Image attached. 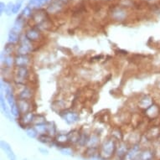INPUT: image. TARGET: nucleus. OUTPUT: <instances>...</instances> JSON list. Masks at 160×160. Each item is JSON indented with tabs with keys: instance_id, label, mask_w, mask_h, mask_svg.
<instances>
[{
	"instance_id": "nucleus-1",
	"label": "nucleus",
	"mask_w": 160,
	"mask_h": 160,
	"mask_svg": "<svg viewBox=\"0 0 160 160\" xmlns=\"http://www.w3.org/2000/svg\"><path fill=\"white\" fill-rule=\"evenodd\" d=\"M117 148H118V146H117V143L114 139H107L103 142L100 148L99 156L104 160L110 159L117 152Z\"/></svg>"
},
{
	"instance_id": "nucleus-2",
	"label": "nucleus",
	"mask_w": 160,
	"mask_h": 160,
	"mask_svg": "<svg viewBox=\"0 0 160 160\" xmlns=\"http://www.w3.org/2000/svg\"><path fill=\"white\" fill-rule=\"evenodd\" d=\"M14 73V82L16 85L24 86L29 76V71L28 67H16Z\"/></svg>"
},
{
	"instance_id": "nucleus-3",
	"label": "nucleus",
	"mask_w": 160,
	"mask_h": 160,
	"mask_svg": "<svg viewBox=\"0 0 160 160\" xmlns=\"http://www.w3.org/2000/svg\"><path fill=\"white\" fill-rule=\"evenodd\" d=\"M60 115H61V118L63 119L64 121L66 122L67 124H69V125L76 123L80 119L79 114L76 112H75V111L64 110L61 112Z\"/></svg>"
},
{
	"instance_id": "nucleus-4",
	"label": "nucleus",
	"mask_w": 160,
	"mask_h": 160,
	"mask_svg": "<svg viewBox=\"0 0 160 160\" xmlns=\"http://www.w3.org/2000/svg\"><path fill=\"white\" fill-rule=\"evenodd\" d=\"M32 44L26 37L24 36L20 39V45L17 49V54L21 55H29V52L32 51Z\"/></svg>"
},
{
	"instance_id": "nucleus-5",
	"label": "nucleus",
	"mask_w": 160,
	"mask_h": 160,
	"mask_svg": "<svg viewBox=\"0 0 160 160\" xmlns=\"http://www.w3.org/2000/svg\"><path fill=\"white\" fill-rule=\"evenodd\" d=\"M36 115L32 112H27L25 114H22L19 118V125L21 126V128H24V129L29 127V125L33 123L34 121Z\"/></svg>"
},
{
	"instance_id": "nucleus-6",
	"label": "nucleus",
	"mask_w": 160,
	"mask_h": 160,
	"mask_svg": "<svg viewBox=\"0 0 160 160\" xmlns=\"http://www.w3.org/2000/svg\"><path fill=\"white\" fill-rule=\"evenodd\" d=\"M29 63H30V57L29 55H17L14 57V66L16 67H24V66L28 67Z\"/></svg>"
},
{
	"instance_id": "nucleus-7",
	"label": "nucleus",
	"mask_w": 160,
	"mask_h": 160,
	"mask_svg": "<svg viewBox=\"0 0 160 160\" xmlns=\"http://www.w3.org/2000/svg\"><path fill=\"white\" fill-rule=\"evenodd\" d=\"M140 146L139 144L136 143L132 146V148H131L130 149L128 150V152L127 153L126 157L124 158V160H136L138 158V157L140 154Z\"/></svg>"
},
{
	"instance_id": "nucleus-8",
	"label": "nucleus",
	"mask_w": 160,
	"mask_h": 160,
	"mask_svg": "<svg viewBox=\"0 0 160 160\" xmlns=\"http://www.w3.org/2000/svg\"><path fill=\"white\" fill-rule=\"evenodd\" d=\"M24 36L26 37L30 42H37L41 38V34L38 29L34 28V29H30L29 30H27Z\"/></svg>"
},
{
	"instance_id": "nucleus-9",
	"label": "nucleus",
	"mask_w": 160,
	"mask_h": 160,
	"mask_svg": "<svg viewBox=\"0 0 160 160\" xmlns=\"http://www.w3.org/2000/svg\"><path fill=\"white\" fill-rule=\"evenodd\" d=\"M25 19L26 18H24L23 16L20 14V15L18 16L17 19H16V21L14 22V24L13 25V28L11 30H13L17 34H19L22 32V30L24 29V24H25Z\"/></svg>"
},
{
	"instance_id": "nucleus-10",
	"label": "nucleus",
	"mask_w": 160,
	"mask_h": 160,
	"mask_svg": "<svg viewBox=\"0 0 160 160\" xmlns=\"http://www.w3.org/2000/svg\"><path fill=\"white\" fill-rule=\"evenodd\" d=\"M0 146H1V148L3 150V152H5L6 155L8 156V158H9V160H15L16 157L14 152H13L12 148L8 142L3 141V140H1V142H0Z\"/></svg>"
},
{
	"instance_id": "nucleus-11",
	"label": "nucleus",
	"mask_w": 160,
	"mask_h": 160,
	"mask_svg": "<svg viewBox=\"0 0 160 160\" xmlns=\"http://www.w3.org/2000/svg\"><path fill=\"white\" fill-rule=\"evenodd\" d=\"M0 102H1V109H2V112H3V115L5 116L6 118H8L10 121H12V114H11V112L9 110V108H8V105H7V103L5 102V97L3 96V92H1V96H0Z\"/></svg>"
},
{
	"instance_id": "nucleus-12",
	"label": "nucleus",
	"mask_w": 160,
	"mask_h": 160,
	"mask_svg": "<svg viewBox=\"0 0 160 160\" xmlns=\"http://www.w3.org/2000/svg\"><path fill=\"white\" fill-rule=\"evenodd\" d=\"M17 103H18V108H19V111H20L21 115L22 114H25V113L27 112H29L30 110H31V104L29 102V101L18 99Z\"/></svg>"
},
{
	"instance_id": "nucleus-13",
	"label": "nucleus",
	"mask_w": 160,
	"mask_h": 160,
	"mask_svg": "<svg viewBox=\"0 0 160 160\" xmlns=\"http://www.w3.org/2000/svg\"><path fill=\"white\" fill-rule=\"evenodd\" d=\"M1 62L4 65L5 68H11L14 65V57L12 55H6L3 52L1 54Z\"/></svg>"
},
{
	"instance_id": "nucleus-14",
	"label": "nucleus",
	"mask_w": 160,
	"mask_h": 160,
	"mask_svg": "<svg viewBox=\"0 0 160 160\" xmlns=\"http://www.w3.org/2000/svg\"><path fill=\"white\" fill-rule=\"evenodd\" d=\"M128 147L125 142H120L117 148V155L118 158H120L122 159H124L126 157L127 153L128 152Z\"/></svg>"
},
{
	"instance_id": "nucleus-15",
	"label": "nucleus",
	"mask_w": 160,
	"mask_h": 160,
	"mask_svg": "<svg viewBox=\"0 0 160 160\" xmlns=\"http://www.w3.org/2000/svg\"><path fill=\"white\" fill-rule=\"evenodd\" d=\"M32 98V91L30 88L24 87V89L18 93V99L30 101Z\"/></svg>"
},
{
	"instance_id": "nucleus-16",
	"label": "nucleus",
	"mask_w": 160,
	"mask_h": 160,
	"mask_svg": "<svg viewBox=\"0 0 160 160\" xmlns=\"http://www.w3.org/2000/svg\"><path fill=\"white\" fill-rule=\"evenodd\" d=\"M152 104H153V103H152V98H151L149 96H144L142 99L139 101L138 102V105L140 106V108H144L145 110H146L147 108H149Z\"/></svg>"
},
{
	"instance_id": "nucleus-17",
	"label": "nucleus",
	"mask_w": 160,
	"mask_h": 160,
	"mask_svg": "<svg viewBox=\"0 0 160 160\" xmlns=\"http://www.w3.org/2000/svg\"><path fill=\"white\" fill-rule=\"evenodd\" d=\"M55 142L59 145H64L65 143L69 142L68 134L65 133H59L55 135Z\"/></svg>"
},
{
	"instance_id": "nucleus-18",
	"label": "nucleus",
	"mask_w": 160,
	"mask_h": 160,
	"mask_svg": "<svg viewBox=\"0 0 160 160\" xmlns=\"http://www.w3.org/2000/svg\"><path fill=\"white\" fill-rule=\"evenodd\" d=\"M67 134H68L69 142H72V143H78L79 138L81 136V133L78 130H72Z\"/></svg>"
},
{
	"instance_id": "nucleus-19",
	"label": "nucleus",
	"mask_w": 160,
	"mask_h": 160,
	"mask_svg": "<svg viewBox=\"0 0 160 160\" xmlns=\"http://www.w3.org/2000/svg\"><path fill=\"white\" fill-rule=\"evenodd\" d=\"M20 39H21V38L19 37V34H17V33H15V32L13 31V30H10L8 37V43L13 44V45H15L17 43L20 42Z\"/></svg>"
},
{
	"instance_id": "nucleus-20",
	"label": "nucleus",
	"mask_w": 160,
	"mask_h": 160,
	"mask_svg": "<svg viewBox=\"0 0 160 160\" xmlns=\"http://www.w3.org/2000/svg\"><path fill=\"white\" fill-rule=\"evenodd\" d=\"M153 157V152L150 149H145L140 152L138 157L139 160H152Z\"/></svg>"
},
{
	"instance_id": "nucleus-21",
	"label": "nucleus",
	"mask_w": 160,
	"mask_h": 160,
	"mask_svg": "<svg viewBox=\"0 0 160 160\" xmlns=\"http://www.w3.org/2000/svg\"><path fill=\"white\" fill-rule=\"evenodd\" d=\"M38 141L40 142L41 143H44V144H50L51 142H53L55 140L53 139V137L49 135V134H41V135H39L38 137Z\"/></svg>"
},
{
	"instance_id": "nucleus-22",
	"label": "nucleus",
	"mask_w": 160,
	"mask_h": 160,
	"mask_svg": "<svg viewBox=\"0 0 160 160\" xmlns=\"http://www.w3.org/2000/svg\"><path fill=\"white\" fill-rule=\"evenodd\" d=\"M126 17V13L122 8H117L112 12V18L116 20H123Z\"/></svg>"
},
{
	"instance_id": "nucleus-23",
	"label": "nucleus",
	"mask_w": 160,
	"mask_h": 160,
	"mask_svg": "<svg viewBox=\"0 0 160 160\" xmlns=\"http://www.w3.org/2000/svg\"><path fill=\"white\" fill-rule=\"evenodd\" d=\"M25 132H26V135L29 137V138H36L38 135H39L35 128L31 126L28 127V128H25Z\"/></svg>"
},
{
	"instance_id": "nucleus-24",
	"label": "nucleus",
	"mask_w": 160,
	"mask_h": 160,
	"mask_svg": "<svg viewBox=\"0 0 160 160\" xmlns=\"http://www.w3.org/2000/svg\"><path fill=\"white\" fill-rule=\"evenodd\" d=\"M34 128H35V129H36L37 132H38L39 135L47 133V122H46L45 123L34 125Z\"/></svg>"
},
{
	"instance_id": "nucleus-25",
	"label": "nucleus",
	"mask_w": 160,
	"mask_h": 160,
	"mask_svg": "<svg viewBox=\"0 0 160 160\" xmlns=\"http://www.w3.org/2000/svg\"><path fill=\"white\" fill-rule=\"evenodd\" d=\"M89 138L90 137L88 135H87L86 133H81V136H80V138H79L78 144L82 147H84L86 145H88V142H89Z\"/></svg>"
},
{
	"instance_id": "nucleus-26",
	"label": "nucleus",
	"mask_w": 160,
	"mask_h": 160,
	"mask_svg": "<svg viewBox=\"0 0 160 160\" xmlns=\"http://www.w3.org/2000/svg\"><path fill=\"white\" fill-rule=\"evenodd\" d=\"M100 140L99 138L97 136V135H92V136H90L89 138V142H88V147H92V148H97V145L99 143Z\"/></svg>"
},
{
	"instance_id": "nucleus-27",
	"label": "nucleus",
	"mask_w": 160,
	"mask_h": 160,
	"mask_svg": "<svg viewBox=\"0 0 160 160\" xmlns=\"http://www.w3.org/2000/svg\"><path fill=\"white\" fill-rule=\"evenodd\" d=\"M47 134L50 136L56 135V126L53 122H47Z\"/></svg>"
},
{
	"instance_id": "nucleus-28",
	"label": "nucleus",
	"mask_w": 160,
	"mask_h": 160,
	"mask_svg": "<svg viewBox=\"0 0 160 160\" xmlns=\"http://www.w3.org/2000/svg\"><path fill=\"white\" fill-rule=\"evenodd\" d=\"M60 151L63 155H66V156H72L73 155V150L71 149V148L66 147L64 146L61 148H60Z\"/></svg>"
},
{
	"instance_id": "nucleus-29",
	"label": "nucleus",
	"mask_w": 160,
	"mask_h": 160,
	"mask_svg": "<svg viewBox=\"0 0 160 160\" xmlns=\"http://www.w3.org/2000/svg\"><path fill=\"white\" fill-rule=\"evenodd\" d=\"M13 49H14V45L13 44H10V43H8L7 45H5L4 47V50L3 52L6 55H12L13 52Z\"/></svg>"
},
{
	"instance_id": "nucleus-30",
	"label": "nucleus",
	"mask_w": 160,
	"mask_h": 160,
	"mask_svg": "<svg viewBox=\"0 0 160 160\" xmlns=\"http://www.w3.org/2000/svg\"><path fill=\"white\" fill-rule=\"evenodd\" d=\"M21 15L23 16L24 18H28L29 17H30V16L32 15V10L29 6H26V7L23 9V11H22L21 13Z\"/></svg>"
},
{
	"instance_id": "nucleus-31",
	"label": "nucleus",
	"mask_w": 160,
	"mask_h": 160,
	"mask_svg": "<svg viewBox=\"0 0 160 160\" xmlns=\"http://www.w3.org/2000/svg\"><path fill=\"white\" fill-rule=\"evenodd\" d=\"M112 136L115 139H117V140H119V141H121L122 139V132L119 129H114L112 132Z\"/></svg>"
},
{
	"instance_id": "nucleus-32",
	"label": "nucleus",
	"mask_w": 160,
	"mask_h": 160,
	"mask_svg": "<svg viewBox=\"0 0 160 160\" xmlns=\"http://www.w3.org/2000/svg\"><path fill=\"white\" fill-rule=\"evenodd\" d=\"M13 6H14V3H12V2H9V3L6 5L5 8V13L7 15H11L12 13H13Z\"/></svg>"
},
{
	"instance_id": "nucleus-33",
	"label": "nucleus",
	"mask_w": 160,
	"mask_h": 160,
	"mask_svg": "<svg viewBox=\"0 0 160 160\" xmlns=\"http://www.w3.org/2000/svg\"><path fill=\"white\" fill-rule=\"evenodd\" d=\"M24 3V0H17L16 3H14L13 6V13H17L19 11V9L21 8V6Z\"/></svg>"
},
{
	"instance_id": "nucleus-34",
	"label": "nucleus",
	"mask_w": 160,
	"mask_h": 160,
	"mask_svg": "<svg viewBox=\"0 0 160 160\" xmlns=\"http://www.w3.org/2000/svg\"><path fill=\"white\" fill-rule=\"evenodd\" d=\"M49 1H50V0H36L34 7V8H40V7H42L43 5L46 4Z\"/></svg>"
},
{
	"instance_id": "nucleus-35",
	"label": "nucleus",
	"mask_w": 160,
	"mask_h": 160,
	"mask_svg": "<svg viewBox=\"0 0 160 160\" xmlns=\"http://www.w3.org/2000/svg\"><path fill=\"white\" fill-rule=\"evenodd\" d=\"M5 3H3V2H1V3H0V14H2V13H3V11H5Z\"/></svg>"
},
{
	"instance_id": "nucleus-36",
	"label": "nucleus",
	"mask_w": 160,
	"mask_h": 160,
	"mask_svg": "<svg viewBox=\"0 0 160 160\" xmlns=\"http://www.w3.org/2000/svg\"><path fill=\"white\" fill-rule=\"evenodd\" d=\"M39 151L42 154H45V155H48V153H49V151H48L46 148H39Z\"/></svg>"
},
{
	"instance_id": "nucleus-37",
	"label": "nucleus",
	"mask_w": 160,
	"mask_h": 160,
	"mask_svg": "<svg viewBox=\"0 0 160 160\" xmlns=\"http://www.w3.org/2000/svg\"></svg>"
}]
</instances>
